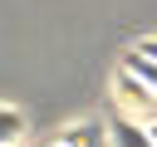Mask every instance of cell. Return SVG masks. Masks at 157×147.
Here are the masks:
<instances>
[{
	"label": "cell",
	"mask_w": 157,
	"mask_h": 147,
	"mask_svg": "<svg viewBox=\"0 0 157 147\" xmlns=\"http://www.w3.org/2000/svg\"><path fill=\"white\" fill-rule=\"evenodd\" d=\"M113 147H157V137H152V127H142L132 118H118L113 123Z\"/></svg>",
	"instance_id": "cell-3"
},
{
	"label": "cell",
	"mask_w": 157,
	"mask_h": 147,
	"mask_svg": "<svg viewBox=\"0 0 157 147\" xmlns=\"http://www.w3.org/2000/svg\"><path fill=\"white\" fill-rule=\"evenodd\" d=\"M20 132H25V113H20V108H0V142L15 147Z\"/></svg>",
	"instance_id": "cell-4"
},
{
	"label": "cell",
	"mask_w": 157,
	"mask_h": 147,
	"mask_svg": "<svg viewBox=\"0 0 157 147\" xmlns=\"http://www.w3.org/2000/svg\"><path fill=\"white\" fill-rule=\"evenodd\" d=\"M137 54H147V59H157V34H147V39H137Z\"/></svg>",
	"instance_id": "cell-6"
},
{
	"label": "cell",
	"mask_w": 157,
	"mask_h": 147,
	"mask_svg": "<svg viewBox=\"0 0 157 147\" xmlns=\"http://www.w3.org/2000/svg\"><path fill=\"white\" fill-rule=\"evenodd\" d=\"M59 142H64V147H113V127H103V123L83 118V123H74Z\"/></svg>",
	"instance_id": "cell-2"
},
{
	"label": "cell",
	"mask_w": 157,
	"mask_h": 147,
	"mask_svg": "<svg viewBox=\"0 0 157 147\" xmlns=\"http://www.w3.org/2000/svg\"><path fill=\"white\" fill-rule=\"evenodd\" d=\"M59 147H64V142H59Z\"/></svg>",
	"instance_id": "cell-8"
},
{
	"label": "cell",
	"mask_w": 157,
	"mask_h": 147,
	"mask_svg": "<svg viewBox=\"0 0 157 147\" xmlns=\"http://www.w3.org/2000/svg\"><path fill=\"white\" fill-rule=\"evenodd\" d=\"M152 137H157V123H152Z\"/></svg>",
	"instance_id": "cell-7"
},
{
	"label": "cell",
	"mask_w": 157,
	"mask_h": 147,
	"mask_svg": "<svg viewBox=\"0 0 157 147\" xmlns=\"http://www.w3.org/2000/svg\"><path fill=\"white\" fill-rule=\"evenodd\" d=\"M123 69H128V74H137L142 83H152V88H157V59H147V54H137V49H132V54L123 59Z\"/></svg>",
	"instance_id": "cell-5"
},
{
	"label": "cell",
	"mask_w": 157,
	"mask_h": 147,
	"mask_svg": "<svg viewBox=\"0 0 157 147\" xmlns=\"http://www.w3.org/2000/svg\"><path fill=\"white\" fill-rule=\"evenodd\" d=\"M118 88H123V103L132 108V113H147V118H157V88L152 83H142L137 74H118Z\"/></svg>",
	"instance_id": "cell-1"
}]
</instances>
